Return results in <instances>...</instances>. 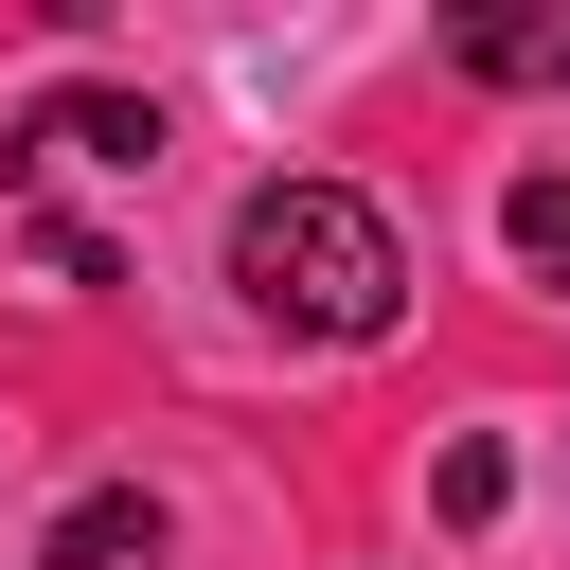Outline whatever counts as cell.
<instances>
[{"mask_svg": "<svg viewBox=\"0 0 570 570\" xmlns=\"http://www.w3.org/2000/svg\"><path fill=\"white\" fill-rule=\"evenodd\" d=\"M232 285H249V321H285V338H392V321H410V249H392V214L338 196V178H267V196L232 214Z\"/></svg>", "mask_w": 570, "mask_h": 570, "instance_id": "6da1fadb", "label": "cell"}, {"mask_svg": "<svg viewBox=\"0 0 570 570\" xmlns=\"http://www.w3.org/2000/svg\"><path fill=\"white\" fill-rule=\"evenodd\" d=\"M36 160H89V178H142V160H160V107H142V89H53V107L18 125V178H36Z\"/></svg>", "mask_w": 570, "mask_h": 570, "instance_id": "7a4b0ae2", "label": "cell"}, {"mask_svg": "<svg viewBox=\"0 0 570 570\" xmlns=\"http://www.w3.org/2000/svg\"><path fill=\"white\" fill-rule=\"evenodd\" d=\"M445 53H463L481 89H570V0H463Z\"/></svg>", "mask_w": 570, "mask_h": 570, "instance_id": "3957f363", "label": "cell"}, {"mask_svg": "<svg viewBox=\"0 0 570 570\" xmlns=\"http://www.w3.org/2000/svg\"><path fill=\"white\" fill-rule=\"evenodd\" d=\"M142 552H160V499H142V481H89V499L53 517L36 570H142Z\"/></svg>", "mask_w": 570, "mask_h": 570, "instance_id": "277c9868", "label": "cell"}, {"mask_svg": "<svg viewBox=\"0 0 570 570\" xmlns=\"http://www.w3.org/2000/svg\"><path fill=\"white\" fill-rule=\"evenodd\" d=\"M499 249H517L534 285H570V160H534V178L499 196Z\"/></svg>", "mask_w": 570, "mask_h": 570, "instance_id": "5b68a950", "label": "cell"}]
</instances>
